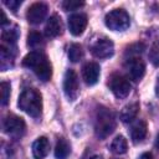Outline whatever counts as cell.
I'll use <instances>...</instances> for the list:
<instances>
[{
  "instance_id": "cell-23",
  "label": "cell",
  "mask_w": 159,
  "mask_h": 159,
  "mask_svg": "<svg viewBox=\"0 0 159 159\" xmlns=\"http://www.w3.org/2000/svg\"><path fill=\"white\" fill-rule=\"evenodd\" d=\"M0 92H1V104L6 106L10 98V83L2 81L0 84Z\"/></svg>"
},
{
  "instance_id": "cell-8",
  "label": "cell",
  "mask_w": 159,
  "mask_h": 159,
  "mask_svg": "<svg viewBox=\"0 0 159 159\" xmlns=\"http://www.w3.org/2000/svg\"><path fill=\"white\" fill-rule=\"evenodd\" d=\"M91 52L97 58H108L114 52V45L109 39L102 37V39H98L92 45Z\"/></svg>"
},
{
  "instance_id": "cell-30",
  "label": "cell",
  "mask_w": 159,
  "mask_h": 159,
  "mask_svg": "<svg viewBox=\"0 0 159 159\" xmlns=\"http://www.w3.org/2000/svg\"><path fill=\"white\" fill-rule=\"evenodd\" d=\"M155 145H157V147H159V134H158V137H157V142H155Z\"/></svg>"
},
{
  "instance_id": "cell-21",
  "label": "cell",
  "mask_w": 159,
  "mask_h": 159,
  "mask_svg": "<svg viewBox=\"0 0 159 159\" xmlns=\"http://www.w3.org/2000/svg\"><path fill=\"white\" fill-rule=\"evenodd\" d=\"M83 57V50L81 45L78 43H72L68 50V58L71 62H78Z\"/></svg>"
},
{
  "instance_id": "cell-14",
  "label": "cell",
  "mask_w": 159,
  "mask_h": 159,
  "mask_svg": "<svg viewBox=\"0 0 159 159\" xmlns=\"http://www.w3.org/2000/svg\"><path fill=\"white\" fill-rule=\"evenodd\" d=\"M50 150V142L46 137H39L32 143V155L35 159H43Z\"/></svg>"
},
{
  "instance_id": "cell-7",
  "label": "cell",
  "mask_w": 159,
  "mask_h": 159,
  "mask_svg": "<svg viewBox=\"0 0 159 159\" xmlns=\"http://www.w3.org/2000/svg\"><path fill=\"white\" fill-rule=\"evenodd\" d=\"M78 76L73 70H67L63 77V92L70 101H75L78 96Z\"/></svg>"
},
{
  "instance_id": "cell-29",
  "label": "cell",
  "mask_w": 159,
  "mask_h": 159,
  "mask_svg": "<svg viewBox=\"0 0 159 159\" xmlns=\"http://www.w3.org/2000/svg\"><path fill=\"white\" fill-rule=\"evenodd\" d=\"M91 159H102V157H99V155H93Z\"/></svg>"
},
{
  "instance_id": "cell-24",
  "label": "cell",
  "mask_w": 159,
  "mask_h": 159,
  "mask_svg": "<svg viewBox=\"0 0 159 159\" xmlns=\"http://www.w3.org/2000/svg\"><path fill=\"white\" fill-rule=\"evenodd\" d=\"M84 5L83 1H75V0H66L62 2V7L66 11H72V10H77L80 7H82Z\"/></svg>"
},
{
  "instance_id": "cell-18",
  "label": "cell",
  "mask_w": 159,
  "mask_h": 159,
  "mask_svg": "<svg viewBox=\"0 0 159 159\" xmlns=\"http://www.w3.org/2000/svg\"><path fill=\"white\" fill-rule=\"evenodd\" d=\"M71 153V145L65 138H60L55 147V157L56 159H66Z\"/></svg>"
},
{
  "instance_id": "cell-19",
  "label": "cell",
  "mask_w": 159,
  "mask_h": 159,
  "mask_svg": "<svg viewBox=\"0 0 159 159\" xmlns=\"http://www.w3.org/2000/svg\"><path fill=\"white\" fill-rule=\"evenodd\" d=\"M127 149H128V143L123 135H117L111 143V150H112V153H114L117 155L124 154L127 152Z\"/></svg>"
},
{
  "instance_id": "cell-16",
  "label": "cell",
  "mask_w": 159,
  "mask_h": 159,
  "mask_svg": "<svg viewBox=\"0 0 159 159\" xmlns=\"http://www.w3.org/2000/svg\"><path fill=\"white\" fill-rule=\"evenodd\" d=\"M147 135V124L144 120H137L130 128V138L133 143H140Z\"/></svg>"
},
{
  "instance_id": "cell-25",
  "label": "cell",
  "mask_w": 159,
  "mask_h": 159,
  "mask_svg": "<svg viewBox=\"0 0 159 159\" xmlns=\"http://www.w3.org/2000/svg\"><path fill=\"white\" fill-rule=\"evenodd\" d=\"M143 50H144L143 43H135V45H132L130 47H128L125 53H127L128 58L129 57H138V55H140L143 52Z\"/></svg>"
},
{
  "instance_id": "cell-2",
  "label": "cell",
  "mask_w": 159,
  "mask_h": 159,
  "mask_svg": "<svg viewBox=\"0 0 159 159\" xmlns=\"http://www.w3.org/2000/svg\"><path fill=\"white\" fill-rule=\"evenodd\" d=\"M17 106L32 118H39L42 113V97L35 88H26L21 92Z\"/></svg>"
},
{
  "instance_id": "cell-11",
  "label": "cell",
  "mask_w": 159,
  "mask_h": 159,
  "mask_svg": "<svg viewBox=\"0 0 159 159\" xmlns=\"http://www.w3.org/2000/svg\"><path fill=\"white\" fill-rule=\"evenodd\" d=\"M87 15L83 12L72 14L68 17V30L73 36H80L83 34L87 26Z\"/></svg>"
},
{
  "instance_id": "cell-22",
  "label": "cell",
  "mask_w": 159,
  "mask_h": 159,
  "mask_svg": "<svg viewBox=\"0 0 159 159\" xmlns=\"http://www.w3.org/2000/svg\"><path fill=\"white\" fill-rule=\"evenodd\" d=\"M149 60L154 66L159 67V40H157L152 45L149 50Z\"/></svg>"
},
{
  "instance_id": "cell-28",
  "label": "cell",
  "mask_w": 159,
  "mask_h": 159,
  "mask_svg": "<svg viewBox=\"0 0 159 159\" xmlns=\"http://www.w3.org/2000/svg\"><path fill=\"white\" fill-rule=\"evenodd\" d=\"M155 93H157V96L159 97V78H158V81H157V84H155Z\"/></svg>"
},
{
  "instance_id": "cell-4",
  "label": "cell",
  "mask_w": 159,
  "mask_h": 159,
  "mask_svg": "<svg viewBox=\"0 0 159 159\" xmlns=\"http://www.w3.org/2000/svg\"><path fill=\"white\" fill-rule=\"evenodd\" d=\"M104 24L113 31H124L130 25L129 15L123 9H116L109 11L104 17Z\"/></svg>"
},
{
  "instance_id": "cell-1",
  "label": "cell",
  "mask_w": 159,
  "mask_h": 159,
  "mask_svg": "<svg viewBox=\"0 0 159 159\" xmlns=\"http://www.w3.org/2000/svg\"><path fill=\"white\" fill-rule=\"evenodd\" d=\"M22 65L31 70L42 82H47L52 76L51 63L47 56L41 51H31L30 53H27L22 60Z\"/></svg>"
},
{
  "instance_id": "cell-9",
  "label": "cell",
  "mask_w": 159,
  "mask_h": 159,
  "mask_svg": "<svg viewBox=\"0 0 159 159\" xmlns=\"http://www.w3.org/2000/svg\"><path fill=\"white\" fill-rule=\"evenodd\" d=\"M47 10H48V7L45 2H35L27 9L26 19L32 25L41 24L47 15Z\"/></svg>"
},
{
  "instance_id": "cell-5",
  "label": "cell",
  "mask_w": 159,
  "mask_h": 159,
  "mask_svg": "<svg viewBox=\"0 0 159 159\" xmlns=\"http://www.w3.org/2000/svg\"><path fill=\"white\" fill-rule=\"evenodd\" d=\"M108 86L112 93L117 98H125L130 93V88H132L129 80L122 75H113L109 78Z\"/></svg>"
},
{
  "instance_id": "cell-26",
  "label": "cell",
  "mask_w": 159,
  "mask_h": 159,
  "mask_svg": "<svg viewBox=\"0 0 159 159\" xmlns=\"http://www.w3.org/2000/svg\"><path fill=\"white\" fill-rule=\"evenodd\" d=\"M4 4L12 11V12H16V10L20 7L21 5V0H4Z\"/></svg>"
},
{
  "instance_id": "cell-10",
  "label": "cell",
  "mask_w": 159,
  "mask_h": 159,
  "mask_svg": "<svg viewBox=\"0 0 159 159\" xmlns=\"http://www.w3.org/2000/svg\"><path fill=\"white\" fill-rule=\"evenodd\" d=\"M125 68L128 71L129 77L133 81L142 80L144 73H145V65L140 60V57H129V58H127Z\"/></svg>"
},
{
  "instance_id": "cell-3",
  "label": "cell",
  "mask_w": 159,
  "mask_h": 159,
  "mask_svg": "<svg viewBox=\"0 0 159 159\" xmlns=\"http://www.w3.org/2000/svg\"><path fill=\"white\" fill-rule=\"evenodd\" d=\"M116 129V118L112 111L108 108L101 107L97 111L94 120V133L99 139H104L113 133Z\"/></svg>"
},
{
  "instance_id": "cell-6",
  "label": "cell",
  "mask_w": 159,
  "mask_h": 159,
  "mask_svg": "<svg viewBox=\"0 0 159 159\" xmlns=\"http://www.w3.org/2000/svg\"><path fill=\"white\" fill-rule=\"evenodd\" d=\"M2 128L6 134L17 138L24 134L26 125H25V122L22 118L17 117L15 114H9L5 117V119L2 122Z\"/></svg>"
},
{
  "instance_id": "cell-13",
  "label": "cell",
  "mask_w": 159,
  "mask_h": 159,
  "mask_svg": "<svg viewBox=\"0 0 159 159\" xmlns=\"http://www.w3.org/2000/svg\"><path fill=\"white\" fill-rule=\"evenodd\" d=\"M62 32V21L61 17L56 14L51 15L46 22L45 26V34L47 37L52 39V37H57L58 35H61Z\"/></svg>"
},
{
  "instance_id": "cell-17",
  "label": "cell",
  "mask_w": 159,
  "mask_h": 159,
  "mask_svg": "<svg viewBox=\"0 0 159 159\" xmlns=\"http://www.w3.org/2000/svg\"><path fill=\"white\" fill-rule=\"evenodd\" d=\"M17 39H19V31H17V27H16V26L10 27V29L2 27L1 40H2L4 43H7V45H9V48H11V47L15 46Z\"/></svg>"
},
{
  "instance_id": "cell-27",
  "label": "cell",
  "mask_w": 159,
  "mask_h": 159,
  "mask_svg": "<svg viewBox=\"0 0 159 159\" xmlns=\"http://www.w3.org/2000/svg\"><path fill=\"white\" fill-rule=\"evenodd\" d=\"M139 159H152V154L150 153H143Z\"/></svg>"
},
{
  "instance_id": "cell-20",
  "label": "cell",
  "mask_w": 159,
  "mask_h": 159,
  "mask_svg": "<svg viewBox=\"0 0 159 159\" xmlns=\"http://www.w3.org/2000/svg\"><path fill=\"white\" fill-rule=\"evenodd\" d=\"M27 45L34 50H37V48L42 47L45 45L42 35L40 32H37V31H31L29 34V36H27Z\"/></svg>"
},
{
  "instance_id": "cell-12",
  "label": "cell",
  "mask_w": 159,
  "mask_h": 159,
  "mask_svg": "<svg viewBox=\"0 0 159 159\" xmlns=\"http://www.w3.org/2000/svg\"><path fill=\"white\" fill-rule=\"evenodd\" d=\"M101 75L99 65L96 62H87L82 67V78L88 86H93L98 82Z\"/></svg>"
},
{
  "instance_id": "cell-15",
  "label": "cell",
  "mask_w": 159,
  "mask_h": 159,
  "mask_svg": "<svg viewBox=\"0 0 159 159\" xmlns=\"http://www.w3.org/2000/svg\"><path fill=\"white\" fill-rule=\"evenodd\" d=\"M138 111H139V104L137 102L129 103V104H127L122 108L119 118L123 123H130L135 119V117L138 114Z\"/></svg>"
}]
</instances>
